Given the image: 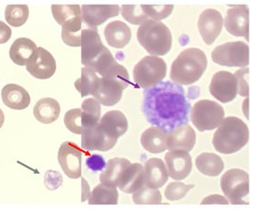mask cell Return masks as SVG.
Returning <instances> with one entry per match:
<instances>
[{"instance_id":"obj_6","label":"cell","mask_w":256,"mask_h":212,"mask_svg":"<svg viewBox=\"0 0 256 212\" xmlns=\"http://www.w3.org/2000/svg\"><path fill=\"white\" fill-rule=\"evenodd\" d=\"M137 40L153 56L167 55L172 45V36L168 27L156 21L148 20L142 24L137 31Z\"/></svg>"},{"instance_id":"obj_7","label":"cell","mask_w":256,"mask_h":212,"mask_svg":"<svg viewBox=\"0 0 256 212\" xmlns=\"http://www.w3.org/2000/svg\"><path fill=\"white\" fill-rule=\"evenodd\" d=\"M167 74V64L158 56L148 55L137 63L134 69V79L142 89H148L162 82Z\"/></svg>"},{"instance_id":"obj_21","label":"cell","mask_w":256,"mask_h":212,"mask_svg":"<svg viewBox=\"0 0 256 212\" xmlns=\"http://www.w3.org/2000/svg\"><path fill=\"white\" fill-rule=\"evenodd\" d=\"M3 103L12 110H26L31 103V97L26 90L18 84H7L1 92Z\"/></svg>"},{"instance_id":"obj_34","label":"cell","mask_w":256,"mask_h":212,"mask_svg":"<svg viewBox=\"0 0 256 212\" xmlns=\"http://www.w3.org/2000/svg\"><path fill=\"white\" fill-rule=\"evenodd\" d=\"M52 13L55 21L62 27L70 21L81 17L80 5H52Z\"/></svg>"},{"instance_id":"obj_23","label":"cell","mask_w":256,"mask_h":212,"mask_svg":"<svg viewBox=\"0 0 256 212\" xmlns=\"http://www.w3.org/2000/svg\"><path fill=\"white\" fill-rule=\"evenodd\" d=\"M144 185V169L139 163L130 164L122 174L118 187L126 193H132Z\"/></svg>"},{"instance_id":"obj_41","label":"cell","mask_w":256,"mask_h":212,"mask_svg":"<svg viewBox=\"0 0 256 212\" xmlns=\"http://www.w3.org/2000/svg\"><path fill=\"white\" fill-rule=\"evenodd\" d=\"M249 69H240L234 76L236 77V85H238V94L240 96H249Z\"/></svg>"},{"instance_id":"obj_13","label":"cell","mask_w":256,"mask_h":212,"mask_svg":"<svg viewBox=\"0 0 256 212\" xmlns=\"http://www.w3.org/2000/svg\"><path fill=\"white\" fill-rule=\"evenodd\" d=\"M58 161L68 178H80L82 151L76 144L69 141L62 144L58 151Z\"/></svg>"},{"instance_id":"obj_14","label":"cell","mask_w":256,"mask_h":212,"mask_svg":"<svg viewBox=\"0 0 256 212\" xmlns=\"http://www.w3.org/2000/svg\"><path fill=\"white\" fill-rule=\"evenodd\" d=\"M224 18L222 14L214 9H207L200 15L198 28L203 41L212 45L222 31Z\"/></svg>"},{"instance_id":"obj_19","label":"cell","mask_w":256,"mask_h":212,"mask_svg":"<svg viewBox=\"0 0 256 212\" xmlns=\"http://www.w3.org/2000/svg\"><path fill=\"white\" fill-rule=\"evenodd\" d=\"M196 144V133L188 123L176 127L168 133L167 149L168 151H191Z\"/></svg>"},{"instance_id":"obj_35","label":"cell","mask_w":256,"mask_h":212,"mask_svg":"<svg viewBox=\"0 0 256 212\" xmlns=\"http://www.w3.org/2000/svg\"><path fill=\"white\" fill-rule=\"evenodd\" d=\"M29 16L27 5H8L5 10V18L8 25L19 28L26 23Z\"/></svg>"},{"instance_id":"obj_42","label":"cell","mask_w":256,"mask_h":212,"mask_svg":"<svg viewBox=\"0 0 256 212\" xmlns=\"http://www.w3.org/2000/svg\"><path fill=\"white\" fill-rule=\"evenodd\" d=\"M86 165L92 171H102L106 166V162L102 155L92 154L86 160Z\"/></svg>"},{"instance_id":"obj_3","label":"cell","mask_w":256,"mask_h":212,"mask_svg":"<svg viewBox=\"0 0 256 212\" xmlns=\"http://www.w3.org/2000/svg\"><path fill=\"white\" fill-rule=\"evenodd\" d=\"M208 66L205 53L200 49L182 51L172 65L170 79L178 85H190L198 82Z\"/></svg>"},{"instance_id":"obj_18","label":"cell","mask_w":256,"mask_h":212,"mask_svg":"<svg viewBox=\"0 0 256 212\" xmlns=\"http://www.w3.org/2000/svg\"><path fill=\"white\" fill-rule=\"evenodd\" d=\"M120 14L118 5H83L81 8V19L90 29H96L110 18Z\"/></svg>"},{"instance_id":"obj_36","label":"cell","mask_w":256,"mask_h":212,"mask_svg":"<svg viewBox=\"0 0 256 212\" xmlns=\"http://www.w3.org/2000/svg\"><path fill=\"white\" fill-rule=\"evenodd\" d=\"M132 201L135 204H160L162 196L160 192L158 189H152L144 185L140 189L132 192Z\"/></svg>"},{"instance_id":"obj_44","label":"cell","mask_w":256,"mask_h":212,"mask_svg":"<svg viewBox=\"0 0 256 212\" xmlns=\"http://www.w3.org/2000/svg\"><path fill=\"white\" fill-rule=\"evenodd\" d=\"M202 204H203V205H205V204H224V205H228V200L224 198L222 195L212 194V195H210L208 197L203 199L202 201Z\"/></svg>"},{"instance_id":"obj_25","label":"cell","mask_w":256,"mask_h":212,"mask_svg":"<svg viewBox=\"0 0 256 212\" xmlns=\"http://www.w3.org/2000/svg\"><path fill=\"white\" fill-rule=\"evenodd\" d=\"M168 133L158 127L152 126L142 134V146L151 153H162L167 150Z\"/></svg>"},{"instance_id":"obj_8","label":"cell","mask_w":256,"mask_h":212,"mask_svg":"<svg viewBox=\"0 0 256 212\" xmlns=\"http://www.w3.org/2000/svg\"><path fill=\"white\" fill-rule=\"evenodd\" d=\"M221 189L233 205H248L249 174L242 169L233 168L226 172L221 178Z\"/></svg>"},{"instance_id":"obj_10","label":"cell","mask_w":256,"mask_h":212,"mask_svg":"<svg viewBox=\"0 0 256 212\" xmlns=\"http://www.w3.org/2000/svg\"><path fill=\"white\" fill-rule=\"evenodd\" d=\"M212 61L226 67H247L250 62L249 45L243 41L226 42L212 52Z\"/></svg>"},{"instance_id":"obj_37","label":"cell","mask_w":256,"mask_h":212,"mask_svg":"<svg viewBox=\"0 0 256 212\" xmlns=\"http://www.w3.org/2000/svg\"><path fill=\"white\" fill-rule=\"evenodd\" d=\"M122 14L125 20L132 25H140L149 20L141 5H122Z\"/></svg>"},{"instance_id":"obj_24","label":"cell","mask_w":256,"mask_h":212,"mask_svg":"<svg viewBox=\"0 0 256 212\" xmlns=\"http://www.w3.org/2000/svg\"><path fill=\"white\" fill-rule=\"evenodd\" d=\"M104 34L108 45L116 49L124 48L128 45L132 38V31L128 26L122 21L109 23L104 28Z\"/></svg>"},{"instance_id":"obj_4","label":"cell","mask_w":256,"mask_h":212,"mask_svg":"<svg viewBox=\"0 0 256 212\" xmlns=\"http://www.w3.org/2000/svg\"><path fill=\"white\" fill-rule=\"evenodd\" d=\"M249 141V128L242 119L228 117L222 119L216 130L212 144L216 151L231 154L242 150Z\"/></svg>"},{"instance_id":"obj_28","label":"cell","mask_w":256,"mask_h":212,"mask_svg":"<svg viewBox=\"0 0 256 212\" xmlns=\"http://www.w3.org/2000/svg\"><path fill=\"white\" fill-rule=\"evenodd\" d=\"M60 104L54 98H42L34 105V118L41 123H54L60 116Z\"/></svg>"},{"instance_id":"obj_33","label":"cell","mask_w":256,"mask_h":212,"mask_svg":"<svg viewBox=\"0 0 256 212\" xmlns=\"http://www.w3.org/2000/svg\"><path fill=\"white\" fill-rule=\"evenodd\" d=\"M83 128L98 123L101 117V104L94 97L85 99L81 105Z\"/></svg>"},{"instance_id":"obj_30","label":"cell","mask_w":256,"mask_h":212,"mask_svg":"<svg viewBox=\"0 0 256 212\" xmlns=\"http://www.w3.org/2000/svg\"><path fill=\"white\" fill-rule=\"evenodd\" d=\"M118 201V192L116 187L98 184L88 197L90 205H116Z\"/></svg>"},{"instance_id":"obj_9","label":"cell","mask_w":256,"mask_h":212,"mask_svg":"<svg viewBox=\"0 0 256 212\" xmlns=\"http://www.w3.org/2000/svg\"><path fill=\"white\" fill-rule=\"evenodd\" d=\"M224 110L219 103L202 99L196 103L191 110V121L200 132L214 130L222 123Z\"/></svg>"},{"instance_id":"obj_15","label":"cell","mask_w":256,"mask_h":212,"mask_svg":"<svg viewBox=\"0 0 256 212\" xmlns=\"http://www.w3.org/2000/svg\"><path fill=\"white\" fill-rule=\"evenodd\" d=\"M249 7L238 5L230 8L224 19V28L235 37H243L249 41Z\"/></svg>"},{"instance_id":"obj_5","label":"cell","mask_w":256,"mask_h":212,"mask_svg":"<svg viewBox=\"0 0 256 212\" xmlns=\"http://www.w3.org/2000/svg\"><path fill=\"white\" fill-rule=\"evenodd\" d=\"M130 84L127 69L116 63L106 75L100 78L94 96L102 105L111 107L120 101L123 91L128 88Z\"/></svg>"},{"instance_id":"obj_22","label":"cell","mask_w":256,"mask_h":212,"mask_svg":"<svg viewBox=\"0 0 256 212\" xmlns=\"http://www.w3.org/2000/svg\"><path fill=\"white\" fill-rule=\"evenodd\" d=\"M98 123L106 134L118 139L128 130V120L120 110L108 111Z\"/></svg>"},{"instance_id":"obj_38","label":"cell","mask_w":256,"mask_h":212,"mask_svg":"<svg viewBox=\"0 0 256 212\" xmlns=\"http://www.w3.org/2000/svg\"><path fill=\"white\" fill-rule=\"evenodd\" d=\"M144 13L149 18V20L158 21L166 19L172 11L174 5H141Z\"/></svg>"},{"instance_id":"obj_40","label":"cell","mask_w":256,"mask_h":212,"mask_svg":"<svg viewBox=\"0 0 256 212\" xmlns=\"http://www.w3.org/2000/svg\"><path fill=\"white\" fill-rule=\"evenodd\" d=\"M194 187V184L186 185L180 181H174L167 186L165 190V196L170 201H177L184 198L186 193Z\"/></svg>"},{"instance_id":"obj_16","label":"cell","mask_w":256,"mask_h":212,"mask_svg":"<svg viewBox=\"0 0 256 212\" xmlns=\"http://www.w3.org/2000/svg\"><path fill=\"white\" fill-rule=\"evenodd\" d=\"M26 69L34 78L47 80L52 78L56 71V61L54 55L47 50L38 47L33 57L27 64Z\"/></svg>"},{"instance_id":"obj_27","label":"cell","mask_w":256,"mask_h":212,"mask_svg":"<svg viewBox=\"0 0 256 212\" xmlns=\"http://www.w3.org/2000/svg\"><path fill=\"white\" fill-rule=\"evenodd\" d=\"M36 45L27 38H19L14 41L10 50V59L18 66H26L34 55Z\"/></svg>"},{"instance_id":"obj_2","label":"cell","mask_w":256,"mask_h":212,"mask_svg":"<svg viewBox=\"0 0 256 212\" xmlns=\"http://www.w3.org/2000/svg\"><path fill=\"white\" fill-rule=\"evenodd\" d=\"M81 63L104 77L118 62L101 41L97 29H83L81 32Z\"/></svg>"},{"instance_id":"obj_11","label":"cell","mask_w":256,"mask_h":212,"mask_svg":"<svg viewBox=\"0 0 256 212\" xmlns=\"http://www.w3.org/2000/svg\"><path fill=\"white\" fill-rule=\"evenodd\" d=\"M81 136V147L86 151H110L118 142V138L106 134L99 123L84 127Z\"/></svg>"},{"instance_id":"obj_43","label":"cell","mask_w":256,"mask_h":212,"mask_svg":"<svg viewBox=\"0 0 256 212\" xmlns=\"http://www.w3.org/2000/svg\"><path fill=\"white\" fill-rule=\"evenodd\" d=\"M12 37V29L4 22L0 21V44H4L10 41Z\"/></svg>"},{"instance_id":"obj_1","label":"cell","mask_w":256,"mask_h":212,"mask_svg":"<svg viewBox=\"0 0 256 212\" xmlns=\"http://www.w3.org/2000/svg\"><path fill=\"white\" fill-rule=\"evenodd\" d=\"M191 105L181 85L160 82L144 89L142 110L149 123L170 133L188 123Z\"/></svg>"},{"instance_id":"obj_31","label":"cell","mask_w":256,"mask_h":212,"mask_svg":"<svg viewBox=\"0 0 256 212\" xmlns=\"http://www.w3.org/2000/svg\"><path fill=\"white\" fill-rule=\"evenodd\" d=\"M100 77H98L96 72L88 68L81 69V77L74 82V87L80 94L82 97L84 96H94L95 91L98 87Z\"/></svg>"},{"instance_id":"obj_39","label":"cell","mask_w":256,"mask_h":212,"mask_svg":"<svg viewBox=\"0 0 256 212\" xmlns=\"http://www.w3.org/2000/svg\"><path fill=\"white\" fill-rule=\"evenodd\" d=\"M64 124L70 132L81 135L83 131L82 110L80 109L68 110L64 115Z\"/></svg>"},{"instance_id":"obj_17","label":"cell","mask_w":256,"mask_h":212,"mask_svg":"<svg viewBox=\"0 0 256 212\" xmlns=\"http://www.w3.org/2000/svg\"><path fill=\"white\" fill-rule=\"evenodd\" d=\"M165 162L168 176L176 180L188 178L192 171V158L188 151H170L165 155Z\"/></svg>"},{"instance_id":"obj_12","label":"cell","mask_w":256,"mask_h":212,"mask_svg":"<svg viewBox=\"0 0 256 212\" xmlns=\"http://www.w3.org/2000/svg\"><path fill=\"white\" fill-rule=\"evenodd\" d=\"M210 92L220 102H231L238 95L236 77L228 71L216 72L212 76Z\"/></svg>"},{"instance_id":"obj_26","label":"cell","mask_w":256,"mask_h":212,"mask_svg":"<svg viewBox=\"0 0 256 212\" xmlns=\"http://www.w3.org/2000/svg\"><path fill=\"white\" fill-rule=\"evenodd\" d=\"M130 164L132 163L126 158L116 157L110 159L100 176L101 183L112 187H118L122 174Z\"/></svg>"},{"instance_id":"obj_29","label":"cell","mask_w":256,"mask_h":212,"mask_svg":"<svg viewBox=\"0 0 256 212\" xmlns=\"http://www.w3.org/2000/svg\"><path fill=\"white\" fill-rule=\"evenodd\" d=\"M196 166L203 175L217 177L224 170V164L222 158L216 153L203 152L196 158Z\"/></svg>"},{"instance_id":"obj_45","label":"cell","mask_w":256,"mask_h":212,"mask_svg":"<svg viewBox=\"0 0 256 212\" xmlns=\"http://www.w3.org/2000/svg\"><path fill=\"white\" fill-rule=\"evenodd\" d=\"M4 121H5V115H4V112H3V110L0 109V128L3 126Z\"/></svg>"},{"instance_id":"obj_20","label":"cell","mask_w":256,"mask_h":212,"mask_svg":"<svg viewBox=\"0 0 256 212\" xmlns=\"http://www.w3.org/2000/svg\"><path fill=\"white\" fill-rule=\"evenodd\" d=\"M144 185L152 189H160L168 181V174L164 162L160 158H150L144 166Z\"/></svg>"},{"instance_id":"obj_32","label":"cell","mask_w":256,"mask_h":212,"mask_svg":"<svg viewBox=\"0 0 256 212\" xmlns=\"http://www.w3.org/2000/svg\"><path fill=\"white\" fill-rule=\"evenodd\" d=\"M62 29V41L71 47H80L81 45L82 19L76 18L64 25Z\"/></svg>"}]
</instances>
